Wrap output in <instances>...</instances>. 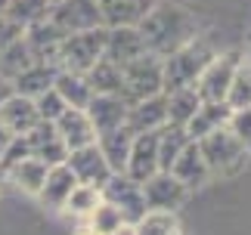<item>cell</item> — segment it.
Here are the masks:
<instances>
[{
  "mask_svg": "<svg viewBox=\"0 0 251 235\" xmlns=\"http://www.w3.org/2000/svg\"><path fill=\"white\" fill-rule=\"evenodd\" d=\"M140 34L149 53H155L158 59H165L171 53H177L180 47H186L189 41L199 37V19L180 3H158L140 19Z\"/></svg>",
  "mask_w": 251,
  "mask_h": 235,
  "instance_id": "cell-1",
  "label": "cell"
},
{
  "mask_svg": "<svg viewBox=\"0 0 251 235\" xmlns=\"http://www.w3.org/2000/svg\"><path fill=\"white\" fill-rule=\"evenodd\" d=\"M217 56L205 37H196L186 47H180L177 53L161 59V81H165V93L180 90V87H192L199 81V74L205 71V65Z\"/></svg>",
  "mask_w": 251,
  "mask_h": 235,
  "instance_id": "cell-2",
  "label": "cell"
},
{
  "mask_svg": "<svg viewBox=\"0 0 251 235\" xmlns=\"http://www.w3.org/2000/svg\"><path fill=\"white\" fill-rule=\"evenodd\" d=\"M196 142H199V152H201V158H205L211 176H236L245 167V161L251 155L245 145L233 136L229 127H217V130L205 133Z\"/></svg>",
  "mask_w": 251,
  "mask_h": 235,
  "instance_id": "cell-3",
  "label": "cell"
},
{
  "mask_svg": "<svg viewBox=\"0 0 251 235\" xmlns=\"http://www.w3.org/2000/svg\"><path fill=\"white\" fill-rule=\"evenodd\" d=\"M105 31L109 28L100 25V28H90V31L65 34L59 50H56V68L75 71V74H87L105 53Z\"/></svg>",
  "mask_w": 251,
  "mask_h": 235,
  "instance_id": "cell-4",
  "label": "cell"
},
{
  "mask_svg": "<svg viewBox=\"0 0 251 235\" xmlns=\"http://www.w3.org/2000/svg\"><path fill=\"white\" fill-rule=\"evenodd\" d=\"M155 93H165V81H161V59L155 53H143L121 65V99L133 105L140 99H149Z\"/></svg>",
  "mask_w": 251,
  "mask_h": 235,
  "instance_id": "cell-5",
  "label": "cell"
},
{
  "mask_svg": "<svg viewBox=\"0 0 251 235\" xmlns=\"http://www.w3.org/2000/svg\"><path fill=\"white\" fill-rule=\"evenodd\" d=\"M239 62H242L239 53H217L205 65V71L199 74V81L192 84L199 99L201 102H226V93H229V84H233Z\"/></svg>",
  "mask_w": 251,
  "mask_h": 235,
  "instance_id": "cell-6",
  "label": "cell"
},
{
  "mask_svg": "<svg viewBox=\"0 0 251 235\" xmlns=\"http://www.w3.org/2000/svg\"><path fill=\"white\" fill-rule=\"evenodd\" d=\"M102 201L115 204V208L121 211L124 223H137L143 213H146V201H143V186L137 180H130L127 173H112L109 183L102 186Z\"/></svg>",
  "mask_w": 251,
  "mask_h": 235,
  "instance_id": "cell-7",
  "label": "cell"
},
{
  "mask_svg": "<svg viewBox=\"0 0 251 235\" xmlns=\"http://www.w3.org/2000/svg\"><path fill=\"white\" fill-rule=\"evenodd\" d=\"M50 22L59 28L62 34H78V31L100 28L102 16H100L96 0H59L56 6H50Z\"/></svg>",
  "mask_w": 251,
  "mask_h": 235,
  "instance_id": "cell-8",
  "label": "cell"
},
{
  "mask_svg": "<svg viewBox=\"0 0 251 235\" xmlns=\"http://www.w3.org/2000/svg\"><path fill=\"white\" fill-rule=\"evenodd\" d=\"M65 164H69V170L75 173L78 183L96 186V189H102V186L109 183V176H112L109 161L102 158V152H100L96 142H87V145H81V149H72L69 155H65Z\"/></svg>",
  "mask_w": 251,
  "mask_h": 235,
  "instance_id": "cell-9",
  "label": "cell"
},
{
  "mask_svg": "<svg viewBox=\"0 0 251 235\" xmlns=\"http://www.w3.org/2000/svg\"><path fill=\"white\" fill-rule=\"evenodd\" d=\"M143 186V201H146V211H177L183 201H186V195L189 189L183 186L174 173H165V170H158V173H152L146 183H140Z\"/></svg>",
  "mask_w": 251,
  "mask_h": 235,
  "instance_id": "cell-10",
  "label": "cell"
},
{
  "mask_svg": "<svg viewBox=\"0 0 251 235\" xmlns=\"http://www.w3.org/2000/svg\"><path fill=\"white\" fill-rule=\"evenodd\" d=\"M25 145H28V155L37 158V161H44L47 167H53V164H65V155H69L59 130H56L50 121H37L31 130L25 133Z\"/></svg>",
  "mask_w": 251,
  "mask_h": 235,
  "instance_id": "cell-11",
  "label": "cell"
},
{
  "mask_svg": "<svg viewBox=\"0 0 251 235\" xmlns=\"http://www.w3.org/2000/svg\"><path fill=\"white\" fill-rule=\"evenodd\" d=\"M168 124V96L155 93L149 99H140L127 105V118H124V127L130 133H155Z\"/></svg>",
  "mask_w": 251,
  "mask_h": 235,
  "instance_id": "cell-12",
  "label": "cell"
},
{
  "mask_svg": "<svg viewBox=\"0 0 251 235\" xmlns=\"http://www.w3.org/2000/svg\"><path fill=\"white\" fill-rule=\"evenodd\" d=\"M124 173L137 183H146L152 173H158V130L155 133H133Z\"/></svg>",
  "mask_w": 251,
  "mask_h": 235,
  "instance_id": "cell-13",
  "label": "cell"
},
{
  "mask_svg": "<svg viewBox=\"0 0 251 235\" xmlns=\"http://www.w3.org/2000/svg\"><path fill=\"white\" fill-rule=\"evenodd\" d=\"M146 50V44H143V34L137 25H121V28H109L105 31V59H112L115 65H127L130 59H137Z\"/></svg>",
  "mask_w": 251,
  "mask_h": 235,
  "instance_id": "cell-14",
  "label": "cell"
},
{
  "mask_svg": "<svg viewBox=\"0 0 251 235\" xmlns=\"http://www.w3.org/2000/svg\"><path fill=\"white\" fill-rule=\"evenodd\" d=\"M84 112L90 118L93 130L105 133V130H115V127L124 124V118H127V102H124L121 96H115V93H93Z\"/></svg>",
  "mask_w": 251,
  "mask_h": 235,
  "instance_id": "cell-15",
  "label": "cell"
},
{
  "mask_svg": "<svg viewBox=\"0 0 251 235\" xmlns=\"http://www.w3.org/2000/svg\"><path fill=\"white\" fill-rule=\"evenodd\" d=\"M168 173L177 176V180L186 186L189 192H192V189H201V186L211 180V170H208L205 158H201V152H199V142H196V140H189V142H186V149L177 155V161L171 164V170H168Z\"/></svg>",
  "mask_w": 251,
  "mask_h": 235,
  "instance_id": "cell-16",
  "label": "cell"
},
{
  "mask_svg": "<svg viewBox=\"0 0 251 235\" xmlns=\"http://www.w3.org/2000/svg\"><path fill=\"white\" fill-rule=\"evenodd\" d=\"M105 28L140 25V19L155 6V0H96Z\"/></svg>",
  "mask_w": 251,
  "mask_h": 235,
  "instance_id": "cell-17",
  "label": "cell"
},
{
  "mask_svg": "<svg viewBox=\"0 0 251 235\" xmlns=\"http://www.w3.org/2000/svg\"><path fill=\"white\" fill-rule=\"evenodd\" d=\"M53 127L59 130V136H62V142H65L69 152L81 149L87 142H96V130H93V124H90V118H87L84 109H65L53 121Z\"/></svg>",
  "mask_w": 251,
  "mask_h": 235,
  "instance_id": "cell-18",
  "label": "cell"
},
{
  "mask_svg": "<svg viewBox=\"0 0 251 235\" xmlns=\"http://www.w3.org/2000/svg\"><path fill=\"white\" fill-rule=\"evenodd\" d=\"M62 37H65V34L50 22V16L25 28V41H28V47H31V53H34L37 62H50V65H56V50H59Z\"/></svg>",
  "mask_w": 251,
  "mask_h": 235,
  "instance_id": "cell-19",
  "label": "cell"
},
{
  "mask_svg": "<svg viewBox=\"0 0 251 235\" xmlns=\"http://www.w3.org/2000/svg\"><path fill=\"white\" fill-rule=\"evenodd\" d=\"M0 121H3V127H6V130L13 133V136H25L37 121H41V118H37L34 99L13 93L3 105H0Z\"/></svg>",
  "mask_w": 251,
  "mask_h": 235,
  "instance_id": "cell-20",
  "label": "cell"
},
{
  "mask_svg": "<svg viewBox=\"0 0 251 235\" xmlns=\"http://www.w3.org/2000/svg\"><path fill=\"white\" fill-rule=\"evenodd\" d=\"M75 186H78V180H75V173L69 170V164H53V167L47 170V180L41 186V192H37V198L44 201V208L62 211V204L72 195Z\"/></svg>",
  "mask_w": 251,
  "mask_h": 235,
  "instance_id": "cell-21",
  "label": "cell"
},
{
  "mask_svg": "<svg viewBox=\"0 0 251 235\" xmlns=\"http://www.w3.org/2000/svg\"><path fill=\"white\" fill-rule=\"evenodd\" d=\"M130 142H133V133L124 124L115 127V130L96 133V145H100L102 158L109 161L112 173H124V167H127V155H130Z\"/></svg>",
  "mask_w": 251,
  "mask_h": 235,
  "instance_id": "cell-22",
  "label": "cell"
},
{
  "mask_svg": "<svg viewBox=\"0 0 251 235\" xmlns=\"http://www.w3.org/2000/svg\"><path fill=\"white\" fill-rule=\"evenodd\" d=\"M229 115H233V109H229L226 102H201L196 115L186 121V133L189 140H201L205 133L217 130V127H226L229 124Z\"/></svg>",
  "mask_w": 251,
  "mask_h": 235,
  "instance_id": "cell-23",
  "label": "cell"
},
{
  "mask_svg": "<svg viewBox=\"0 0 251 235\" xmlns=\"http://www.w3.org/2000/svg\"><path fill=\"white\" fill-rule=\"evenodd\" d=\"M56 71H59V68L50 65V62H34L31 68H25V71L13 81V93L28 96V99H37L41 93H47L53 87Z\"/></svg>",
  "mask_w": 251,
  "mask_h": 235,
  "instance_id": "cell-24",
  "label": "cell"
},
{
  "mask_svg": "<svg viewBox=\"0 0 251 235\" xmlns=\"http://www.w3.org/2000/svg\"><path fill=\"white\" fill-rule=\"evenodd\" d=\"M47 170H50V167H47L44 161L25 155V158H19L16 164H9L3 173L9 176V183H16V189H22L28 195H37L41 186H44V180H47Z\"/></svg>",
  "mask_w": 251,
  "mask_h": 235,
  "instance_id": "cell-25",
  "label": "cell"
},
{
  "mask_svg": "<svg viewBox=\"0 0 251 235\" xmlns=\"http://www.w3.org/2000/svg\"><path fill=\"white\" fill-rule=\"evenodd\" d=\"M34 62H37V59H34V53H31V47H28L25 34L16 37V41H9L3 50H0V74H3L9 84H13L16 77L25 71V68H31Z\"/></svg>",
  "mask_w": 251,
  "mask_h": 235,
  "instance_id": "cell-26",
  "label": "cell"
},
{
  "mask_svg": "<svg viewBox=\"0 0 251 235\" xmlns=\"http://www.w3.org/2000/svg\"><path fill=\"white\" fill-rule=\"evenodd\" d=\"M53 90L62 96V102L69 105V109H87V102H90V84H87L84 74H75V71H56V81H53Z\"/></svg>",
  "mask_w": 251,
  "mask_h": 235,
  "instance_id": "cell-27",
  "label": "cell"
},
{
  "mask_svg": "<svg viewBox=\"0 0 251 235\" xmlns=\"http://www.w3.org/2000/svg\"><path fill=\"white\" fill-rule=\"evenodd\" d=\"M189 142V133L186 127H177V124H165L158 130V170H171V164L177 161V155L186 149Z\"/></svg>",
  "mask_w": 251,
  "mask_h": 235,
  "instance_id": "cell-28",
  "label": "cell"
},
{
  "mask_svg": "<svg viewBox=\"0 0 251 235\" xmlns=\"http://www.w3.org/2000/svg\"><path fill=\"white\" fill-rule=\"evenodd\" d=\"M165 96H168V124H177V127H186V121L201 105L196 87H180V90H171Z\"/></svg>",
  "mask_w": 251,
  "mask_h": 235,
  "instance_id": "cell-29",
  "label": "cell"
},
{
  "mask_svg": "<svg viewBox=\"0 0 251 235\" xmlns=\"http://www.w3.org/2000/svg\"><path fill=\"white\" fill-rule=\"evenodd\" d=\"M47 16H50V3L47 0H6V13H3V19H9L22 31Z\"/></svg>",
  "mask_w": 251,
  "mask_h": 235,
  "instance_id": "cell-30",
  "label": "cell"
},
{
  "mask_svg": "<svg viewBox=\"0 0 251 235\" xmlns=\"http://www.w3.org/2000/svg\"><path fill=\"white\" fill-rule=\"evenodd\" d=\"M133 235H183L177 213L171 211H146L133 223Z\"/></svg>",
  "mask_w": 251,
  "mask_h": 235,
  "instance_id": "cell-31",
  "label": "cell"
},
{
  "mask_svg": "<svg viewBox=\"0 0 251 235\" xmlns=\"http://www.w3.org/2000/svg\"><path fill=\"white\" fill-rule=\"evenodd\" d=\"M84 77H87V84H90L93 93H115V96L121 93V65H115L112 59H105V56Z\"/></svg>",
  "mask_w": 251,
  "mask_h": 235,
  "instance_id": "cell-32",
  "label": "cell"
},
{
  "mask_svg": "<svg viewBox=\"0 0 251 235\" xmlns=\"http://www.w3.org/2000/svg\"><path fill=\"white\" fill-rule=\"evenodd\" d=\"M100 201H102V192L96 189V186H84V183H78V186L72 189V195L65 198L62 211L75 213V217H90L93 208H96Z\"/></svg>",
  "mask_w": 251,
  "mask_h": 235,
  "instance_id": "cell-33",
  "label": "cell"
},
{
  "mask_svg": "<svg viewBox=\"0 0 251 235\" xmlns=\"http://www.w3.org/2000/svg\"><path fill=\"white\" fill-rule=\"evenodd\" d=\"M226 105L229 109H248L251 105V62H239L236 74H233V84H229V93H226Z\"/></svg>",
  "mask_w": 251,
  "mask_h": 235,
  "instance_id": "cell-34",
  "label": "cell"
},
{
  "mask_svg": "<svg viewBox=\"0 0 251 235\" xmlns=\"http://www.w3.org/2000/svg\"><path fill=\"white\" fill-rule=\"evenodd\" d=\"M121 226H124V217H121V211L115 208V204L100 201L93 208V213H90V232L93 235H109V232L121 229Z\"/></svg>",
  "mask_w": 251,
  "mask_h": 235,
  "instance_id": "cell-35",
  "label": "cell"
},
{
  "mask_svg": "<svg viewBox=\"0 0 251 235\" xmlns=\"http://www.w3.org/2000/svg\"><path fill=\"white\" fill-rule=\"evenodd\" d=\"M34 109H37V118H41V121H50V124H53L56 118H59L65 109H69V105H65V102H62V96L50 87L47 93H41V96L34 99Z\"/></svg>",
  "mask_w": 251,
  "mask_h": 235,
  "instance_id": "cell-36",
  "label": "cell"
},
{
  "mask_svg": "<svg viewBox=\"0 0 251 235\" xmlns=\"http://www.w3.org/2000/svg\"><path fill=\"white\" fill-rule=\"evenodd\" d=\"M226 127L233 130L236 140L251 152V105H248V109H233V115H229V124H226Z\"/></svg>",
  "mask_w": 251,
  "mask_h": 235,
  "instance_id": "cell-37",
  "label": "cell"
},
{
  "mask_svg": "<svg viewBox=\"0 0 251 235\" xmlns=\"http://www.w3.org/2000/svg\"><path fill=\"white\" fill-rule=\"evenodd\" d=\"M25 31L19 25H13L9 22V19H0V50H3V47L9 44V41H16V37H22Z\"/></svg>",
  "mask_w": 251,
  "mask_h": 235,
  "instance_id": "cell-38",
  "label": "cell"
},
{
  "mask_svg": "<svg viewBox=\"0 0 251 235\" xmlns=\"http://www.w3.org/2000/svg\"><path fill=\"white\" fill-rule=\"evenodd\" d=\"M13 140H16V136L3 127V121H0V158L6 155V149H9V142H13Z\"/></svg>",
  "mask_w": 251,
  "mask_h": 235,
  "instance_id": "cell-39",
  "label": "cell"
},
{
  "mask_svg": "<svg viewBox=\"0 0 251 235\" xmlns=\"http://www.w3.org/2000/svg\"><path fill=\"white\" fill-rule=\"evenodd\" d=\"M9 96H13V84H9L3 74H0V105H3V102L9 99Z\"/></svg>",
  "mask_w": 251,
  "mask_h": 235,
  "instance_id": "cell-40",
  "label": "cell"
},
{
  "mask_svg": "<svg viewBox=\"0 0 251 235\" xmlns=\"http://www.w3.org/2000/svg\"><path fill=\"white\" fill-rule=\"evenodd\" d=\"M109 235H133V226H130V223H124L121 229H115V232H109Z\"/></svg>",
  "mask_w": 251,
  "mask_h": 235,
  "instance_id": "cell-41",
  "label": "cell"
},
{
  "mask_svg": "<svg viewBox=\"0 0 251 235\" xmlns=\"http://www.w3.org/2000/svg\"><path fill=\"white\" fill-rule=\"evenodd\" d=\"M3 13H6V0H0V19H3Z\"/></svg>",
  "mask_w": 251,
  "mask_h": 235,
  "instance_id": "cell-42",
  "label": "cell"
},
{
  "mask_svg": "<svg viewBox=\"0 0 251 235\" xmlns=\"http://www.w3.org/2000/svg\"><path fill=\"white\" fill-rule=\"evenodd\" d=\"M47 3H50V6H56V3H59V0H47Z\"/></svg>",
  "mask_w": 251,
  "mask_h": 235,
  "instance_id": "cell-43",
  "label": "cell"
},
{
  "mask_svg": "<svg viewBox=\"0 0 251 235\" xmlns=\"http://www.w3.org/2000/svg\"><path fill=\"white\" fill-rule=\"evenodd\" d=\"M245 62H251V47H248V59H245Z\"/></svg>",
  "mask_w": 251,
  "mask_h": 235,
  "instance_id": "cell-44",
  "label": "cell"
}]
</instances>
